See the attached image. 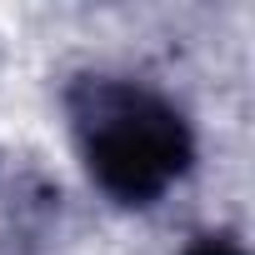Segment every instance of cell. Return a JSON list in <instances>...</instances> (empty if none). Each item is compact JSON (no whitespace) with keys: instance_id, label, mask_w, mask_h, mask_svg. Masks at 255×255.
I'll return each mask as SVG.
<instances>
[{"instance_id":"1","label":"cell","mask_w":255,"mask_h":255,"mask_svg":"<svg viewBox=\"0 0 255 255\" xmlns=\"http://www.w3.org/2000/svg\"><path fill=\"white\" fill-rule=\"evenodd\" d=\"M70 120L90 180L120 205L160 200L195 160L185 115L130 80L85 75L70 90Z\"/></svg>"},{"instance_id":"2","label":"cell","mask_w":255,"mask_h":255,"mask_svg":"<svg viewBox=\"0 0 255 255\" xmlns=\"http://www.w3.org/2000/svg\"><path fill=\"white\" fill-rule=\"evenodd\" d=\"M185 255H245V250H240L230 235H200V240H195Z\"/></svg>"}]
</instances>
